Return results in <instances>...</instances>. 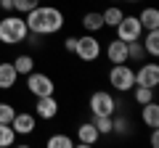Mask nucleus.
Segmentation results:
<instances>
[{
	"label": "nucleus",
	"instance_id": "6",
	"mask_svg": "<svg viewBox=\"0 0 159 148\" xmlns=\"http://www.w3.org/2000/svg\"><path fill=\"white\" fill-rule=\"evenodd\" d=\"M74 56L80 58L82 63H96L101 58V40H98L96 34L85 32L77 37V48H74Z\"/></svg>",
	"mask_w": 159,
	"mask_h": 148
},
{
	"label": "nucleus",
	"instance_id": "26",
	"mask_svg": "<svg viewBox=\"0 0 159 148\" xmlns=\"http://www.w3.org/2000/svg\"><path fill=\"white\" fill-rule=\"evenodd\" d=\"M13 114H16V108H13V103H8V101H0V122H6V124H11Z\"/></svg>",
	"mask_w": 159,
	"mask_h": 148
},
{
	"label": "nucleus",
	"instance_id": "4",
	"mask_svg": "<svg viewBox=\"0 0 159 148\" xmlns=\"http://www.w3.org/2000/svg\"><path fill=\"white\" fill-rule=\"evenodd\" d=\"M117 108H119V103L109 90H93L88 95V111H90V116H111Z\"/></svg>",
	"mask_w": 159,
	"mask_h": 148
},
{
	"label": "nucleus",
	"instance_id": "14",
	"mask_svg": "<svg viewBox=\"0 0 159 148\" xmlns=\"http://www.w3.org/2000/svg\"><path fill=\"white\" fill-rule=\"evenodd\" d=\"M141 108V122L148 127V130H154L157 127L159 130V103L157 101H148V103H143V106H138Z\"/></svg>",
	"mask_w": 159,
	"mask_h": 148
},
{
	"label": "nucleus",
	"instance_id": "23",
	"mask_svg": "<svg viewBox=\"0 0 159 148\" xmlns=\"http://www.w3.org/2000/svg\"><path fill=\"white\" fill-rule=\"evenodd\" d=\"M16 143V132H13L11 124H6V122H0V148H8Z\"/></svg>",
	"mask_w": 159,
	"mask_h": 148
},
{
	"label": "nucleus",
	"instance_id": "2",
	"mask_svg": "<svg viewBox=\"0 0 159 148\" xmlns=\"http://www.w3.org/2000/svg\"><path fill=\"white\" fill-rule=\"evenodd\" d=\"M27 21H24V16H19V13H8L6 19H0V45H24V40H27Z\"/></svg>",
	"mask_w": 159,
	"mask_h": 148
},
{
	"label": "nucleus",
	"instance_id": "11",
	"mask_svg": "<svg viewBox=\"0 0 159 148\" xmlns=\"http://www.w3.org/2000/svg\"><path fill=\"white\" fill-rule=\"evenodd\" d=\"M98 140H101V135H98V130H96L93 122H80V124L74 127V143H77V146L90 148V146H96Z\"/></svg>",
	"mask_w": 159,
	"mask_h": 148
},
{
	"label": "nucleus",
	"instance_id": "7",
	"mask_svg": "<svg viewBox=\"0 0 159 148\" xmlns=\"http://www.w3.org/2000/svg\"><path fill=\"white\" fill-rule=\"evenodd\" d=\"M114 37L122 40V42L141 40V37H143V27H141V21H138L135 13H125V16H122V21L114 27Z\"/></svg>",
	"mask_w": 159,
	"mask_h": 148
},
{
	"label": "nucleus",
	"instance_id": "29",
	"mask_svg": "<svg viewBox=\"0 0 159 148\" xmlns=\"http://www.w3.org/2000/svg\"><path fill=\"white\" fill-rule=\"evenodd\" d=\"M117 3H127V6H135V3H141V0H117Z\"/></svg>",
	"mask_w": 159,
	"mask_h": 148
},
{
	"label": "nucleus",
	"instance_id": "21",
	"mask_svg": "<svg viewBox=\"0 0 159 148\" xmlns=\"http://www.w3.org/2000/svg\"><path fill=\"white\" fill-rule=\"evenodd\" d=\"M45 146L48 148H74L77 143H74V137L66 135V132H56V135H51L45 140Z\"/></svg>",
	"mask_w": 159,
	"mask_h": 148
},
{
	"label": "nucleus",
	"instance_id": "16",
	"mask_svg": "<svg viewBox=\"0 0 159 148\" xmlns=\"http://www.w3.org/2000/svg\"><path fill=\"white\" fill-rule=\"evenodd\" d=\"M80 21H82V29H85V32H90V34H96V32H101V29H106V27H103L101 11H85Z\"/></svg>",
	"mask_w": 159,
	"mask_h": 148
},
{
	"label": "nucleus",
	"instance_id": "8",
	"mask_svg": "<svg viewBox=\"0 0 159 148\" xmlns=\"http://www.w3.org/2000/svg\"><path fill=\"white\" fill-rule=\"evenodd\" d=\"M61 114V103H58L56 95H40L34 98V116L43 122H51Z\"/></svg>",
	"mask_w": 159,
	"mask_h": 148
},
{
	"label": "nucleus",
	"instance_id": "27",
	"mask_svg": "<svg viewBox=\"0 0 159 148\" xmlns=\"http://www.w3.org/2000/svg\"><path fill=\"white\" fill-rule=\"evenodd\" d=\"M74 48H77V37L72 34V37H66V40H64V50H66V53H74Z\"/></svg>",
	"mask_w": 159,
	"mask_h": 148
},
{
	"label": "nucleus",
	"instance_id": "12",
	"mask_svg": "<svg viewBox=\"0 0 159 148\" xmlns=\"http://www.w3.org/2000/svg\"><path fill=\"white\" fill-rule=\"evenodd\" d=\"M19 85V74L11 61H0V93H8Z\"/></svg>",
	"mask_w": 159,
	"mask_h": 148
},
{
	"label": "nucleus",
	"instance_id": "22",
	"mask_svg": "<svg viewBox=\"0 0 159 148\" xmlns=\"http://www.w3.org/2000/svg\"><path fill=\"white\" fill-rule=\"evenodd\" d=\"M141 63V61H146V50H143V45H141V40H133V42H127V63Z\"/></svg>",
	"mask_w": 159,
	"mask_h": 148
},
{
	"label": "nucleus",
	"instance_id": "24",
	"mask_svg": "<svg viewBox=\"0 0 159 148\" xmlns=\"http://www.w3.org/2000/svg\"><path fill=\"white\" fill-rule=\"evenodd\" d=\"M93 124H96V130H98V135H111V116H93Z\"/></svg>",
	"mask_w": 159,
	"mask_h": 148
},
{
	"label": "nucleus",
	"instance_id": "5",
	"mask_svg": "<svg viewBox=\"0 0 159 148\" xmlns=\"http://www.w3.org/2000/svg\"><path fill=\"white\" fill-rule=\"evenodd\" d=\"M27 93L32 98L56 95V82H53V77L48 72H37V69H32V72L27 74Z\"/></svg>",
	"mask_w": 159,
	"mask_h": 148
},
{
	"label": "nucleus",
	"instance_id": "20",
	"mask_svg": "<svg viewBox=\"0 0 159 148\" xmlns=\"http://www.w3.org/2000/svg\"><path fill=\"white\" fill-rule=\"evenodd\" d=\"M101 16H103V27H109V29H114L119 21H122V16H125V11L119 6H106L101 11Z\"/></svg>",
	"mask_w": 159,
	"mask_h": 148
},
{
	"label": "nucleus",
	"instance_id": "25",
	"mask_svg": "<svg viewBox=\"0 0 159 148\" xmlns=\"http://www.w3.org/2000/svg\"><path fill=\"white\" fill-rule=\"evenodd\" d=\"M40 3H43V0H13V13H29L32 11V8H37Z\"/></svg>",
	"mask_w": 159,
	"mask_h": 148
},
{
	"label": "nucleus",
	"instance_id": "28",
	"mask_svg": "<svg viewBox=\"0 0 159 148\" xmlns=\"http://www.w3.org/2000/svg\"><path fill=\"white\" fill-rule=\"evenodd\" d=\"M148 146H151V148H157V146H159V132H157V127H154L151 135H148Z\"/></svg>",
	"mask_w": 159,
	"mask_h": 148
},
{
	"label": "nucleus",
	"instance_id": "18",
	"mask_svg": "<svg viewBox=\"0 0 159 148\" xmlns=\"http://www.w3.org/2000/svg\"><path fill=\"white\" fill-rule=\"evenodd\" d=\"M141 45L146 56L159 58V29H146V37H141Z\"/></svg>",
	"mask_w": 159,
	"mask_h": 148
},
{
	"label": "nucleus",
	"instance_id": "13",
	"mask_svg": "<svg viewBox=\"0 0 159 148\" xmlns=\"http://www.w3.org/2000/svg\"><path fill=\"white\" fill-rule=\"evenodd\" d=\"M106 58L109 63H127V42L122 40H109L106 42Z\"/></svg>",
	"mask_w": 159,
	"mask_h": 148
},
{
	"label": "nucleus",
	"instance_id": "10",
	"mask_svg": "<svg viewBox=\"0 0 159 148\" xmlns=\"http://www.w3.org/2000/svg\"><path fill=\"white\" fill-rule=\"evenodd\" d=\"M135 85L143 87H159V63L157 61H141L135 69Z\"/></svg>",
	"mask_w": 159,
	"mask_h": 148
},
{
	"label": "nucleus",
	"instance_id": "17",
	"mask_svg": "<svg viewBox=\"0 0 159 148\" xmlns=\"http://www.w3.org/2000/svg\"><path fill=\"white\" fill-rule=\"evenodd\" d=\"M11 63H13V69H16L19 77H27V74L32 72L34 66H37V61H34L32 53H16V58H13Z\"/></svg>",
	"mask_w": 159,
	"mask_h": 148
},
{
	"label": "nucleus",
	"instance_id": "1",
	"mask_svg": "<svg viewBox=\"0 0 159 148\" xmlns=\"http://www.w3.org/2000/svg\"><path fill=\"white\" fill-rule=\"evenodd\" d=\"M24 21H27V29L32 34H40V37H53L64 29L66 24V13L58 6H43L40 3L37 8H32L29 13H24Z\"/></svg>",
	"mask_w": 159,
	"mask_h": 148
},
{
	"label": "nucleus",
	"instance_id": "3",
	"mask_svg": "<svg viewBox=\"0 0 159 148\" xmlns=\"http://www.w3.org/2000/svg\"><path fill=\"white\" fill-rule=\"evenodd\" d=\"M106 80H109V85H111V90H117V93L125 95V93H130L133 85H135V69L127 66V63H111Z\"/></svg>",
	"mask_w": 159,
	"mask_h": 148
},
{
	"label": "nucleus",
	"instance_id": "9",
	"mask_svg": "<svg viewBox=\"0 0 159 148\" xmlns=\"http://www.w3.org/2000/svg\"><path fill=\"white\" fill-rule=\"evenodd\" d=\"M11 127L16 137H29L37 132V116H34V111H16L11 119Z\"/></svg>",
	"mask_w": 159,
	"mask_h": 148
},
{
	"label": "nucleus",
	"instance_id": "19",
	"mask_svg": "<svg viewBox=\"0 0 159 148\" xmlns=\"http://www.w3.org/2000/svg\"><path fill=\"white\" fill-rule=\"evenodd\" d=\"M133 103L135 106H143L148 101H157V87H143V85H133Z\"/></svg>",
	"mask_w": 159,
	"mask_h": 148
},
{
	"label": "nucleus",
	"instance_id": "15",
	"mask_svg": "<svg viewBox=\"0 0 159 148\" xmlns=\"http://www.w3.org/2000/svg\"><path fill=\"white\" fill-rule=\"evenodd\" d=\"M135 16H138V21H141L143 32H146V29H159V8H157V6H146V8H141Z\"/></svg>",
	"mask_w": 159,
	"mask_h": 148
}]
</instances>
